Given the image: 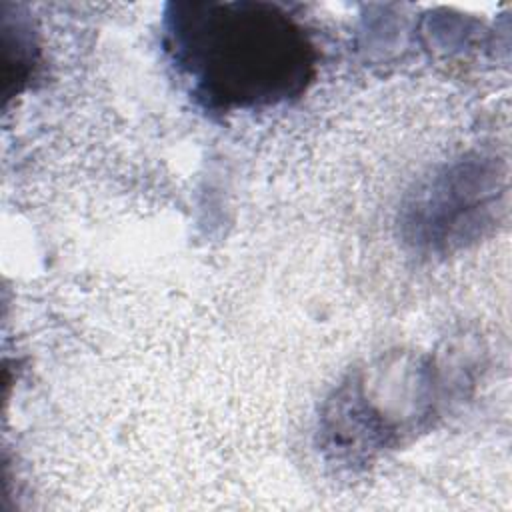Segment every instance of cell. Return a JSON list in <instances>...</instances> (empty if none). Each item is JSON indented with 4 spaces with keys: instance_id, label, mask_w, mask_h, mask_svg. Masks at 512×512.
<instances>
[{
    "instance_id": "obj_1",
    "label": "cell",
    "mask_w": 512,
    "mask_h": 512,
    "mask_svg": "<svg viewBox=\"0 0 512 512\" xmlns=\"http://www.w3.org/2000/svg\"><path fill=\"white\" fill-rule=\"evenodd\" d=\"M196 32L194 52L202 58L200 64L208 70L214 84H224L230 96H264L274 92L286 80L282 66L272 62V56L286 60V46L272 48V40L288 32L284 26L276 30L270 18H238L216 16Z\"/></svg>"
}]
</instances>
